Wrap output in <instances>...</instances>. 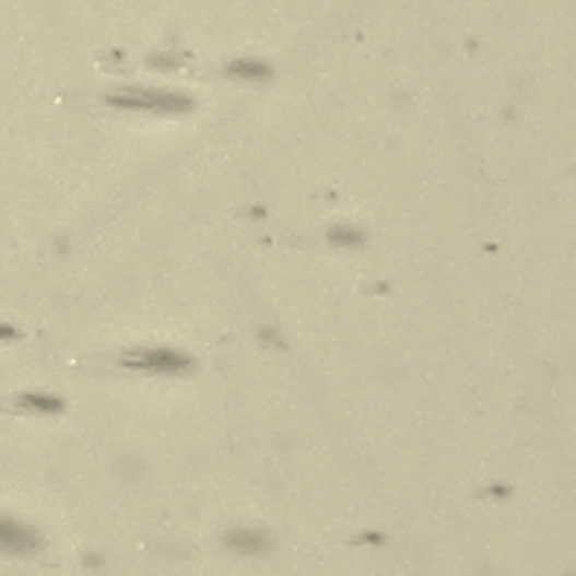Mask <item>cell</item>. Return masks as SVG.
I'll use <instances>...</instances> for the list:
<instances>
[{
	"instance_id": "6da1fadb",
	"label": "cell",
	"mask_w": 576,
	"mask_h": 576,
	"mask_svg": "<svg viewBox=\"0 0 576 576\" xmlns=\"http://www.w3.org/2000/svg\"><path fill=\"white\" fill-rule=\"evenodd\" d=\"M107 104L119 107V110H142V113H188L190 98L174 90H148V87H127L116 90L107 95Z\"/></svg>"
},
{
	"instance_id": "7a4b0ae2",
	"label": "cell",
	"mask_w": 576,
	"mask_h": 576,
	"mask_svg": "<svg viewBox=\"0 0 576 576\" xmlns=\"http://www.w3.org/2000/svg\"><path fill=\"white\" fill-rule=\"evenodd\" d=\"M127 369L144 372V375H188L193 369V361L174 349H142L121 357Z\"/></svg>"
},
{
	"instance_id": "3957f363",
	"label": "cell",
	"mask_w": 576,
	"mask_h": 576,
	"mask_svg": "<svg viewBox=\"0 0 576 576\" xmlns=\"http://www.w3.org/2000/svg\"><path fill=\"white\" fill-rule=\"evenodd\" d=\"M225 548L239 553V556H262V553H269L271 539L269 533H262V530L234 528L225 533Z\"/></svg>"
},
{
	"instance_id": "277c9868",
	"label": "cell",
	"mask_w": 576,
	"mask_h": 576,
	"mask_svg": "<svg viewBox=\"0 0 576 576\" xmlns=\"http://www.w3.org/2000/svg\"><path fill=\"white\" fill-rule=\"evenodd\" d=\"M3 548L12 553H30L38 548V537L30 528H24L21 521L7 519L3 521Z\"/></svg>"
},
{
	"instance_id": "5b68a950",
	"label": "cell",
	"mask_w": 576,
	"mask_h": 576,
	"mask_svg": "<svg viewBox=\"0 0 576 576\" xmlns=\"http://www.w3.org/2000/svg\"><path fill=\"white\" fill-rule=\"evenodd\" d=\"M228 75L243 79V81H262V79H269L271 70L266 67V63H257V61H234V63H228Z\"/></svg>"
},
{
	"instance_id": "8992f818",
	"label": "cell",
	"mask_w": 576,
	"mask_h": 576,
	"mask_svg": "<svg viewBox=\"0 0 576 576\" xmlns=\"http://www.w3.org/2000/svg\"><path fill=\"white\" fill-rule=\"evenodd\" d=\"M21 401V407L24 410H35V412H47V415H52V412L61 410V401L58 398H52V395H21L17 398Z\"/></svg>"
},
{
	"instance_id": "52a82bcc",
	"label": "cell",
	"mask_w": 576,
	"mask_h": 576,
	"mask_svg": "<svg viewBox=\"0 0 576 576\" xmlns=\"http://www.w3.org/2000/svg\"><path fill=\"white\" fill-rule=\"evenodd\" d=\"M329 239L338 245H361L364 243V234L352 225H338V228L329 231Z\"/></svg>"
}]
</instances>
